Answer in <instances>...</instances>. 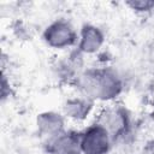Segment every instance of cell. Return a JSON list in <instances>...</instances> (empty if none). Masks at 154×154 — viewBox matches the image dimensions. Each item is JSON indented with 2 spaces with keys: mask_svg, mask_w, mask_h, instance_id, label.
I'll return each mask as SVG.
<instances>
[{
  "mask_svg": "<svg viewBox=\"0 0 154 154\" xmlns=\"http://www.w3.org/2000/svg\"><path fill=\"white\" fill-rule=\"evenodd\" d=\"M77 95H81L93 102L112 103L122 95L125 88V81L116 67L91 66L85 67L72 83Z\"/></svg>",
  "mask_w": 154,
  "mask_h": 154,
  "instance_id": "obj_1",
  "label": "cell"
},
{
  "mask_svg": "<svg viewBox=\"0 0 154 154\" xmlns=\"http://www.w3.org/2000/svg\"><path fill=\"white\" fill-rule=\"evenodd\" d=\"M112 137L114 144L129 143L134 135V120L130 111L122 103L112 102L105 106L95 119Z\"/></svg>",
  "mask_w": 154,
  "mask_h": 154,
  "instance_id": "obj_2",
  "label": "cell"
},
{
  "mask_svg": "<svg viewBox=\"0 0 154 154\" xmlns=\"http://www.w3.org/2000/svg\"><path fill=\"white\" fill-rule=\"evenodd\" d=\"M42 40L52 49H71L77 46L78 31L70 20L65 18H57L43 29Z\"/></svg>",
  "mask_w": 154,
  "mask_h": 154,
  "instance_id": "obj_3",
  "label": "cell"
},
{
  "mask_svg": "<svg viewBox=\"0 0 154 154\" xmlns=\"http://www.w3.org/2000/svg\"><path fill=\"white\" fill-rule=\"evenodd\" d=\"M113 141L108 131L94 122L79 131V148L82 154H109Z\"/></svg>",
  "mask_w": 154,
  "mask_h": 154,
  "instance_id": "obj_4",
  "label": "cell"
},
{
  "mask_svg": "<svg viewBox=\"0 0 154 154\" xmlns=\"http://www.w3.org/2000/svg\"><path fill=\"white\" fill-rule=\"evenodd\" d=\"M84 69V55L77 48H73L65 55L59 57L52 66L54 77L60 83L70 85H72Z\"/></svg>",
  "mask_w": 154,
  "mask_h": 154,
  "instance_id": "obj_5",
  "label": "cell"
},
{
  "mask_svg": "<svg viewBox=\"0 0 154 154\" xmlns=\"http://www.w3.org/2000/svg\"><path fill=\"white\" fill-rule=\"evenodd\" d=\"M106 41V35L101 28L94 24H83L78 31V42L76 48L83 55L99 53Z\"/></svg>",
  "mask_w": 154,
  "mask_h": 154,
  "instance_id": "obj_6",
  "label": "cell"
},
{
  "mask_svg": "<svg viewBox=\"0 0 154 154\" xmlns=\"http://www.w3.org/2000/svg\"><path fill=\"white\" fill-rule=\"evenodd\" d=\"M46 154H82L79 148V131L65 130L58 136L45 140Z\"/></svg>",
  "mask_w": 154,
  "mask_h": 154,
  "instance_id": "obj_7",
  "label": "cell"
},
{
  "mask_svg": "<svg viewBox=\"0 0 154 154\" xmlns=\"http://www.w3.org/2000/svg\"><path fill=\"white\" fill-rule=\"evenodd\" d=\"M66 118L61 112L57 111H45L36 117V129L43 140L52 138L60 135L66 130Z\"/></svg>",
  "mask_w": 154,
  "mask_h": 154,
  "instance_id": "obj_8",
  "label": "cell"
},
{
  "mask_svg": "<svg viewBox=\"0 0 154 154\" xmlns=\"http://www.w3.org/2000/svg\"><path fill=\"white\" fill-rule=\"evenodd\" d=\"M94 107L95 102L81 95H75L67 97L64 101L61 113L67 120L75 123H83L91 116V113L94 112Z\"/></svg>",
  "mask_w": 154,
  "mask_h": 154,
  "instance_id": "obj_9",
  "label": "cell"
},
{
  "mask_svg": "<svg viewBox=\"0 0 154 154\" xmlns=\"http://www.w3.org/2000/svg\"><path fill=\"white\" fill-rule=\"evenodd\" d=\"M125 5L138 14H148L154 12V0H130Z\"/></svg>",
  "mask_w": 154,
  "mask_h": 154,
  "instance_id": "obj_10",
  "label": "cell"
},
{
  "mask_svg": "<svg viewBox=\"0 0 154 154\" xmlns=\"http://www.w3.org/2000/svg\"><path fill=\"white\" fill-rule=\"evenodd\" d=\"M11 95V83L8 77L6 76V72L2 71V79H1V99L5 101Z\"/></svg>",
  "mask_w": 154,
  "mask_h": 154,
  "instance_id": "obj_11",
  "label": "cell"
},
{
  "mask_svg": "<svg viewBox=\"0 0 154 154\" xmlns=\"http://www.w3.org/2000/svg\"><path fill=\"white\" fill-rule=\"evenodd\" d=\"M142 154H154V137L144 142L142 147Z\"/></svg>",
  "mask_w": 154,
  "mask_h": 154,
  "instance_id": "obj_12",
  "label": "cell"
},
{
  "mask_svg": "<svg viewBox=\"0 0 154 154\" xmlns=\"http://www.w3.org/2000/svg\"><path fill=\"white\" fill-rule=\"evenodd\" d=\"M150 125H152V128H153V130H154V114L152 116V119H150Z\"/></svg>",
  "mask_w": 154,
  "mask_h": 154,
  "instance_id": "obj_13",
  "label": "cell"
}]
</instances>
